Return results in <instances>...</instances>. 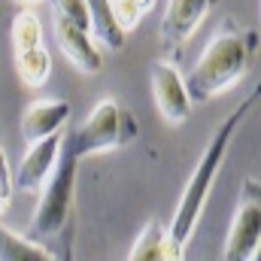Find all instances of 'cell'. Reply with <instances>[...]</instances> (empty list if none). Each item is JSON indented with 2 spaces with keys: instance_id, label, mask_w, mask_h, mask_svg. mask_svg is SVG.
<instances>
[{
  "instance_id": "obj_9",
  "label": "cell",
  "mask_w": 261,
  "mask_h": 261,
  "mask_svg": "<svg viewBox=\"0 0 261 261\" xmlns=\"http://www.w3.org/2000/svg\"><path fill=\"white\" fill-rule=\"evenodd\" d=\"M61 137L64 130H55L49 137H40V140H31L21 161H18V170L12 173L15 186L24 189V192H37L43 186V179L49 176L55 158H58V149H61Z\"/></svg>"
},
{
  "instance_id": "obj_13",
  "label": "cell",
  "mask_w": 261,
  "mask_h": 261,
  "mask_svg": "<svg viewBox=\"0 0 261 261\" xmlns=\"http://www.w3.org/2000/svg\"><path fill=\"white\" fill-rule=\"evenodd\" d=\"M15 73L28 88H40L46 85V79L52 76V55L46 49V43H34V46H15Z\"/></svg>"
},
{
  "instance_id": "obj_7",
  "label": "cell",
  "mask_w": 261,
  "mask_h": 261,
  "mask_svg": "<svg viewBox=\"0 0 261 261\" xmlns=\"http://www.w3.org/2000/svg\"><path fill=\"white\" fill-rule=\"evenodd\" d=\"M152 94L158 103V113L164 116L167 125H182L192 116V97L186 91V79L179 73L176 61L170 58H158L152 64Z\"/></svg>"
},
{
  "instance_id": "obj_14",
  "label": "cell",
  "mask_w": 261,
  "mask_h": 261,
  "mask_svg": "<svg viewBox=\"0 0 261 261\" xmlns=\"http://www.w3.org/2000/svg\"><path fill=\"white\" fill-rule=\"evenodd\" d=\"M0 261H55V252L34 237H21L0 225Z\"/></svg>"
},
{
  "instance_id": "obj_3",
  "label": "cell",
  "mask_w": 261,
  "mask_h": 261,
  "mask_svg": "<svg viewBox=\"0 0 261 261\" xmlns=\"http://www.w3.org/2000/svg\"><path fill=\"white\" fill-rule=\"evenodd\" d=\"M79 155L76 149L61 137V149L58 158L49 170V176L40 186V203L31 222V234L34 240H40L43 246H49L55 252V258H73V195H76V170H79Z\"/></svg>"
},
{
  "instance_id": "obj_6",
  "label": "cell",
  "mask_w": 261,
  "mask_h": 261,
  "mask_svg": "<svg viewBox=\"0 0 261 261\" xmlns=\"http://www.w3.org/2000/svg\"><path fill=\"white\" fill-rule=\"evenodd\" d=\"M213 6H216V0H167L164 15H161V28H158L161 58L179 61V52L195 37V31L203 24V18L210 15Z\"/></svg>"
},
{
  "instance_id": "obj_8",
  "label": "cell",
  "mask_w": 261,
  "mask_h": 261,
  "mask_svg": "<svg viewBox=\"0 0 261 261\" xmlns=\"http://www.w3.org/2000/svg\"><path fill=\"white\" fill-rule=\"evenodd\" d=\"M52 24H55V37H58L61 52H64L67 61L76 67L79 73L94 76V73L103 70V55H100V49L94 46L91 31H88L85 24L67 18L61 12H55V9H52Z\"/></svg>"
},
{
  "instance_id": "obj_10",
  "label": "cell",
  "mask_w": 261,
  "mask_h": 261,
  "mask_svg": "<svg viewBox=\"0 0 261 261\" xmlns=\"http://www.w3.org/2000/svg\"><path fill=\"white\" fill-rule=\"evenodd\" d=\"M67 119H70V103L67 100H34L24 113H21V140L31 143V140H40V137H49L55 130H64Z\"/></svg>"
},
{
  "instance_id": "obj_4",
  "label": "cell",
  "mask_w": 261,
  "mask_h": 261,
  "mask_svg": "<svg viewBox=\"0 0 261 261\" xmlns=\"http://www.w3.org/2000/svg\"><path fill=\"white\" fill-rule=\"evenodd\" d=\"M137 137H140V128H137L134 113H128L113 97L97 100L79 128L64 130V140L76 149L79 158H85L91 152H107V149L130 146Z\"/></svg>"
},
{
  "instance_id": "obj_12",
  "label": "cell",
  "mask_w": 261,
  "mask_h": 261,
  "mask_svg": "<svg viewBox=\"0 0 261 261\" xmlns=\"http://www.w3.org/2000/svg\"><path fill=\"white\" fill-rule=\"evenodd\" d=\"M85 9H88V31H91V40L100 43L103 49H113L119 52L125 46V31L122 24L116 21L113 15V3L110 0H85Z\"/></svg>"
},
{
  "instance_id": "obj_17",
  "label": "cell",
  "mask_w": 261,
  "mask_h": 261,
  "mask_svg": "<svg viewBox=\"0 0 261 261\" xmlns=\"http://www.w3.org/2000/svg\"><path fill=\"white\" fill-rule=\"evenodd\" d=\"M15 3H21V6H31V3H37V0H15Z\"/></svg>"
},
{
  "instance_id": "obj_11",
  "label": "cell",
  "mask_w": 261,
  "mask_h": 261,
  "mask_svg": "<svg viewBox=\"0 0 261 261\" xmlns=\"http://www.w3.org/2000/svg\"><path fill=\"white\" fill-rule=\"evenodd\" d=\"M182 246H176L158 219H149L130 246V261H182Z\"/></svg>"
},
{
  "instance_id": "obj_15",
  "label": "cell",
  "mask_w": 261,
  "mask_h": 261,
  "mask_svg": "<svg viewBox=\"0 0 261 261\" xmlns=\"http://www.w3.org/2000/svg\"><path fill=\"white\" fill-rule=\"evenodd\" d=\"M110 3H113V15H116V21L122 24L125 34L134 31L155 6V0H110Z\"/></svg>"
},
{
  "instance_id": "obj_2",
  "label": "cell",
  "mask_w": 261,
  "mask_h": 261,
  "mask_svg": "<svg viewBox=\"0 0 261 261\" xmlns=\"http://www.w3.org/2000/svg\"><path fill=\"white\" fill-rule=\"evenodd\" d=\"M258 49V31L252 28H237L234 21H225L200 52L195 67L182 76L186 91L192 103H210L219 94L231 91L252 67Z\"/></svg>"
},
{
  "instance_id": "obj_5",
  "label": "cell",
  "mask_w": 261,
  "mask_h": 261,
  "mask_svg": "<svg viewBox=\"0 0 261 261\" xmlns=\"http://www.w3.org/2000/svg\"><path fill=\"white\" fill-rule=\"evenodd\" d=\"M261 246V182L258 179H246L243 192L237 200V213L225 240V261H249L258 255Z\"/></svg>"
},
{
  "instance_id": "obj_16",
  "label": "cell",
  "mask_w": 261,
  "mask_h": 261,
  "mask_svg": "<svg viewBox=\"0 0 261 261\" xmlns=\"http://www.w3.org/2000/svg\"><path fill=\"white\" fill-rule=\"evenodd\" d=\"M12 192H15V179H12V170H9V158H6V152L0 146V216L9 210Z\"/></svg>"
},
{
  "instance_id": "obj_1",
  "label": "cell",
  "mask_w": 261,
  "mask_h": 261,
  "mask_svg": "<svg viewBox=\"0 0 261 261\" xmlns=\"http://www.w3.org/2000/svg\"><path fill=\"white\" fill-rule=\"evenodd\" d=\"M258 97H261V88H255L243 103H237V107L219 122V128L213 130V137H210V143H206V149L200 152L195 170H192V176H189V182H186V189H182V197H179V203H176V210H173V219H170V225H167V234H170V240H173L176 246L186 249V243L195 237L200 213H203L206 197H210L213 182H216V173H219V167L225 164L228 149H231L237 130L243 125V119L255 110Z\"/></svg>"
}]
</instances>
